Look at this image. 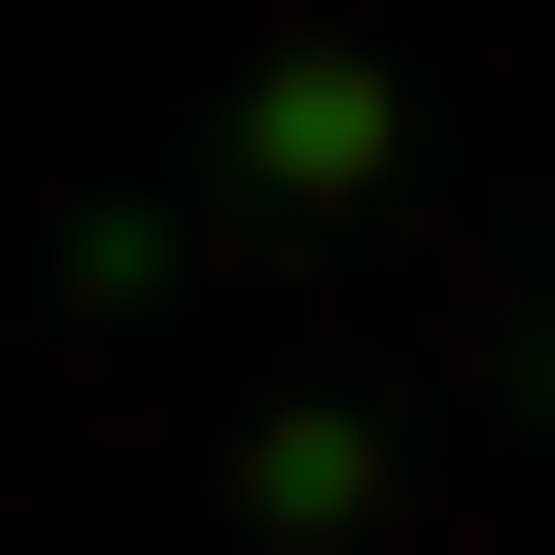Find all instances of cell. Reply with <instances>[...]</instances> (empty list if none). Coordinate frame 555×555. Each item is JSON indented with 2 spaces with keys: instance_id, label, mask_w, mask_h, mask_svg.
<instances>
[{
  "instance_id": "1",
  "label": "cell",
  "mask_w": 555,
  "mask_h": 555,
  "mask_svg": "<svg viewBox=\"0 0 555 555\" xmlns=\"http://www.w3.org/2000/svg\"><path fill=\"white\" fill-rule=\"evenodd\" d=\"M347 208H416V69L278 35V69L208 104V173H173V243H347Z\"/></svg>"
},
{
  "instance_id": "2",
  "label": "cell",
  "mask_w": 555,
  "mask_h": 555,
  "mask_svg": "<svg viewBox=\"0 0 555 555\" xmlns=\"http://www.w3.org/2000/svg\"><path fill=\"white\" fill-rule=\"evenodd\" d=\"M208 520L243 555H416V382H243L208 416Z\"/></svg>"
},
{
  "instance_id": "3",
  "label": "cell",
  "mask_w": 555,
  "mask_h": 555,
  "mask_svg": "<svg viewBox=\"0 0 555 555\" xmlns=\"http://www.w3.org/2000/svg\"><path fill=\"white\" fill-rule=\"evenodd\" d=\"M486 382H520V416H555V278H520V312H486Z\"/></svg>"
}]
</instances>
